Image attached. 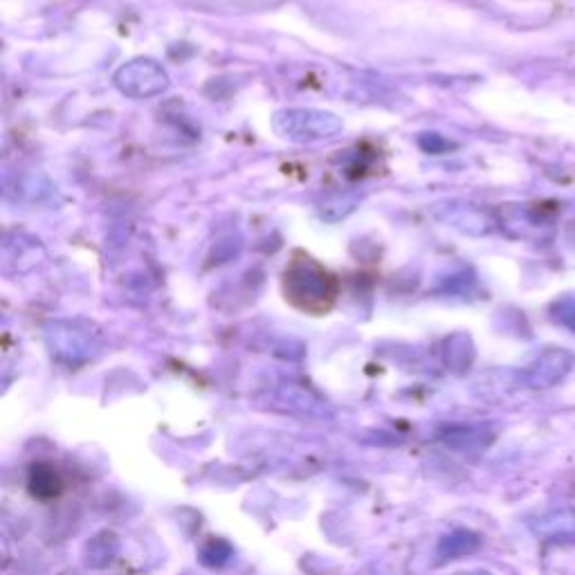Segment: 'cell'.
<instances>
[{
  "mask_svg": "<svg viewBox=\"0 0 575 575\" xmlns=\"http://www.w3.org/2000/svg\"><path fill=\"white\" fill-rule=\"evenodd\" d=\"M301 277L306 281H301L297 275L288 277V284H290V299L297 301V304L304 308V310H326L331 306L333 301V288H328L331 284V277L326 275L322 268L313 266V263H306V266H299L295 268Z\"/></svg>",
  "mask_w": 575,
  "mask_h": 575,
  "instance_id": "6da1fadb",
  "label": "cell"
},
{
  "mask_svg": "<svg viewBox=\"0 0 575 575\" xmlns=\"http://www.w3.org/2000/svg\"><path fill=\"white\" fill-rule=\"evenodd\" d=\"M573 367V358L567 351L553 349L546 351L542 358H537L531 369L524 373L526 387L531 389H549L558 385L562 378H567V373Z\"/></svg>",
  "mask_w": 575,
  "mask_h": 575,
  "instance_id": "7a4b0ae2",
  "label": "cell"
},
{
  "mask_svg": "<svg viewBox=\"0 0 575 575\" xmlns=\"http://www.w3.org/2000/svg\"><path fill=\"white\" fill-rule=\"evenodd\" d=\"M50 344L54 353L66 362H86L95 355V340L86 331H77L70 326H57L50 333Z\"/></svg>",
  "mask_w": 575,
  "mask_h": 575,
  "instance_id": "3957f363",
  "label": "cell"
},
{
  "mask_svg": "<svg viewBox=\"0 0 575 575\" xmlns=\"http://www.w3.org/2000/svg\"><path fill=\"white\" fill-rule=\"evenodd\" d=\"M533 533L544 542H575V510L558 508L533 519Z\"/></svg>",
  "mask_w": 575,
  "mask_h": 575,
  "instance_id": "277c9868",
  "label": "cell"
},
{
  "mask_svg": "<svg viewBox=\"0 0 575 575\" xmlns=\"http://www.w3.org/2000/svg\"><path fill=\"white\" fill-rule=\"evenodd\" d=\"M117 555H120V537L113 531H99L84 546V562L93 571L108 569L117 560Z\"/></svg>",
  "mask_w": 575,
  "mask_h": 575,
  "instance_id": "5b68a950",
  "label": "cell"
},
{
  "mask_svg": "<svg viewBox=\"0 0 575 575\" xmlns=\"http://www.w3.org/2000/svg\"><path fill=\"white\" fill-rule=\"evenodd\" d=\"M27 490L39 501H52L63 492V479L52 463H34L27 472Z\"/></svg>",
  "mask_w": 575,
  "mask_h": 575,
  "instance_id": "8992f818",
  "label": "cell"
},
{
  "mask_svg": "<svg viewBox=\"0 0 575 575\" xmlns=\"http://www.w3.org/2000/svg\"><path fill=\"white\" fill-rule=\"evenodd\" d=\"M481 546L479 535H474L470 531H454L450 535H445L441 542H438L436 555L443 562L447 560H459L465 558V555H472Z\"/></svg>",
  "mask_w": 575,
  "mask_h": 575,
  "instance_id": "52a82bcc",
  "label": "cell"
},
{
  "mask_svg": "<svg viewBox=\"0 0 575 575\" xmlns=\"http://www.w3.org/2000/svg\"><path fill=\"white\" fill-rule=\"evenodd\" d=\"M492 441V436L477 427H452L443 432V443H447L459 452H477L483 450Z\"/></svg>",
  "mask_w": 575,
  "mask_h": 575,
  "instance_id": "ba28073f",
  "label": "cell"
},
{
  "mask_svg": "<svg viewBox=\"0 0 575 575\" xmlns=\"http://www.w3.org/2000/svg\"><path fill=\"white\" fill-rule=\"evenodd\" d=\"M198 558L200 564H205L209 569H221L234 558V546L227 540H221V537H212V540L200 546Z\"/></svg>",
  "mask_w": 575,
  "mask_h": 575,
  "instance_id": "9c48e42d",
  "label": "cell"
},
{
  "mask_svg": "<svg viewBox=\"0 0 575 575\" xmlns=\"http://www.w3.org/2000/svg\"><path fill=\"white\" fill-rule=\"evenodd\" d=\"M558 319L575 331V301H564V315H558Z\"/></svg>",
  "mask_w": 575,
  "mask_h": 575,
  "instance_id": "30bf717a",
  "label": "cell"
}]
</instances>
